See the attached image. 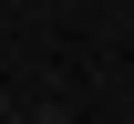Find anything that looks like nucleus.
Returning <instances> with one entry per match:
<instances>
[{
	"mask_svg": "<svg viewBox=\"0 0 134 124\" xmlns=\"http://www.w3.org/2000/svg\"><path fill=\"white\" fill-rule=\"evenodd\" d=\"M0 114H10V93H0Z\"/></svg>",
	"mask_w": 134,
	"mask_h": 124,
	"instance_id": "f03ea898",
	"label": "nucleus"
},
{
	"mask_svg": "<svg viewBox=\"0 0 134 124\" xmlns=\"http://www.w3.org/2000/svg\"><path fill=\"white\" fill-rule=\"evenodd\" d=\"M21 124H72V114H62V104H41V114H21Z\"/></svg>",
	"mask_w": 134,
	"mask_h": 124,
	"instance_id": "f257e3e1",
	"label": "nucleus"
}]
</instances>
